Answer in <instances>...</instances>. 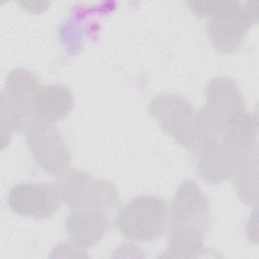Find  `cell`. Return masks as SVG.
<instances>
[{
    "instance_id": "6da1fadb",
    "label": "cell",
    "mask_w": 259,
    "mask_h": 259,
    "mask_svg": "<svg viewBox=\"0 0 259 259\" xmlns=\"http://www.w3.org/2000/svg\"><path fill=\"white\" fill-rule=\"evenodd\" d=\"M40 87L38 79L28 70L15 69L7 75L1 98L2 149L9 143L13 133L24 132L26 125L32 120V103Z\"/></svg>"
},
{
    "instance_id": "7a4b0ae2",
    "label": "cell",
    "mask_w": 259,
    "mask_h": 259,
    "mask_svg": "<svg viewBox=\"0 0 259 259\" xmlns=\"http://www.w3.org/2000/svg\"><path fill=\"white\" fill-rule=\"evenodd\" d=\"M57 187L61 199L72 210L108 211L118 204L116 187L105 180L72 170L60 175Z\"/></svg>"
},
{
    "instance_id": "3957f363",
    "label": "cell",
    "mask_w": 259,
    "mask_h": 259,
    "mask_svg": "<svg viewBox=\"0 0 259 259\" xmlns=\"http://www.w3.org/2000/svg\"><path fill=\"white\" fill-rule=\"evenodd\" d=\"M168 217V205L164 200L139 196L119 210L115 224L120 234L132 241H152L165 232Z\"/></svg>"
},
{
    "instance_id": "277c9868",
    "label": "cell",
    "mask_w": 259,
    "mask_h": 259,
    "mask_svg": "<svg viewBox=\"0 0 259 259\" xmlns=\"http://www.w3.org/2000/svg\"><path fill=\"white\" fill-rule=\"evenodd\" d=\"M256 5L257 2L242 5L236 1H222L207 24L208 36L218 51L232 54L241 47L251 24L257 22Z\"/></svg>"
},
{
    "instance_id": "5b68a950",
    "label": "cell",
    "mask_w": 259,
    "mask_h": 259,
    "mask_svg": "<svg viewBox=\"0 0 259 259\" xmlns=\"http://www.w3.org/2000/svg\"><path fill=\"white\" fill-rule=\"evenodd\" d=\"M149 111L166 133L192 151L197 111L186 98L173 93L159 94L150 102Z\"/></svg>"
},
{
    "instance_id": "8992f818",
    "label": "cell",
    "mask_w": 259,
    "mask_h": 259,
    "mask_svg": "<svg viewBox=\"0 0 259 259\" xmlns=\"http://www.w3.org/2000/svg\"><path fill=\"white\" fill-rule=\"evenodd\" d=\"M24 133L30 154L39 168L46 173L58 176L68 171L71 154L55 126L31 120Z\"/></svg>"
},
{
    "instance_id": "52a82bcc",
    "label": "cell",
    "mask_w": 259,
    "mask_h": 259,
    "mask_svg": "<svg viewBox=\"0 0 259 259\" xmlns=\"http://www.w3.org/2000/svg\"><path fill=\"white\" fill-rule=\"evenodd\" d=\"M256 150H247L221 138L197 153L198 174L207 183H221L234 177Z\"/></svg>"
},
{
    "instance_id": "ba28073f",
    "label": "cell",
    "mask_w": 259,
    "mask_h": 259,
    "mask_svg": "<svg viewBox=\"0 0 259 259\" xmlns=\"http://www.w3.org/2000/svg\"><path fill=\"white\" fill-rule=\"evenodd\" d=\"M173 226L206 235L210 225L208 200L198 185L183 181L177 188L171 205Z\"/></svg>"
},
{
    "instance_id": "9c48e42d",
    "label": "cell",
    "mask_w": 259,
    "mask_h": 259,
    "mask_svg": "<svg viewBox=\"0 0 259 259\" xmlns=\"http://www.w3.org/2000/svg\"><path fill=\"white\" fill-rule=\"evenodd\" d=\"M61 200L57 185L44 183L14 185L8 195V204L13 212L37 220L55 214Z\"/></svg>"
},
{
    "instance_id": "30bf717a",
    "label": "cell",
    "mask_w": 259,
    "mask_h": 259,
    "mask_svg": "<svg viewBox=\"0 0 259 259\" xmlns=\"http://www.w3.org/2000/svg\"><path fill=\"white\" fill-rule=\"evenodd\" d=\"M203 111L222 130L247 111L243 94L236 82L226 76L210 80L206 88V103Z\"/></svg>"
},
{
    "instance_id": "8fae6325",
    "label": "cell",
    "mask_w": 259,
    "mask_h": 259,
    "mask_svg": "<svg viewBox=\"0 0 259 259\" xmlns=\"http://www.w3.org/2000/svg\"><path fill=\"white\" fill-rule=\"evenodd\" d=\"M73 105V94L65 85L52 84L41 86L33 99L31 119L53 125L65 118Z\"/></svg>"
},
{
    "instance_id": "7c38bea8",
    "label": "cell",
    "mask_w": 259,
    "mask_h": 259,
    "mask_svg": "<svg viewBox=\"0 0 259 259\" xmlns=\"http://www.w3.org/2000/svg\"><path fill=\"white\" fill-rule=\"evenodd\" d=\"M108 227L109 219L106 212L98 210H73L66 223L72 243L82 249L99 242Z\"/></svg>"
},
{
    "instance_id": "4fadbf2b",
    "label": "cell",
    "mask_w": 259,
    "mask_h": 259,
    "mask_svg": "<svg viewBox=\"0 0 259 259\" xmlns=\"http://www.w3.org/2000/svg\"><path fill=\"white\" fill-rule=\"evenodd\" d=\"M205 235L173 226L169 236V251L171 256L180 258H193L204 251Z\"/></svg>"
},
{
    "instance_id": "5bb4252c",
    "label": "cell",
    "mask_w": 259,
    "mask_h": 259,
    "mask_svg": "<svg viewBox=\"0 0 259 259\" xmlns=\"http://www.w3.org/2000/svg\"><path fill=\"white\" fill-rule=\"evenodd\" d=\"M234 177L241 200L255 205L257 202V150L246 160Z\"/></svg>"
}]
</instances>
